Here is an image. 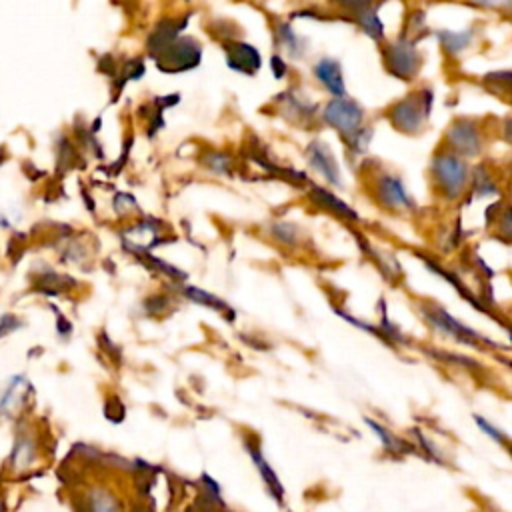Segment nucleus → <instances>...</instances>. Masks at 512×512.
I'll use <instances>...</instances> for the list:
<instances>
[{"mask_svg":"<svg viewBox=\"0 0 512 512\" xmlns=\"http://www.w3.org/2000/svg\"><path fill=\"white\" fill-rule=\"evenodd\" d=\"M366 424L376 432V436L382 440V444L388 448V450H392V452H404L406 450V446H404V442L402 440H398L396 436H392L386 428H382L378 422H374V420H368L366 418Z\"/></svg>","mask_w":512,"mask_h":512,"instance_id":"obj_18","label":"nucleus"},{"mask_svg":"<svg viewBox=\"0 0 512 512\" xmlns=\"http://www.w3.org/2000/svg\"><path fill=\"white\" fill-rule=\"evenodd\" d=\"M206 164L216 172H230V158L224 154H208Z\"/></svg>","mask_w":512,"mask_h":512,"instance_id":"obj_22","label":"nucleus"},{"mask_svg":"<svg viewBox=\"0 0 512 512\" xmlns=\"http://www.w3.org/2000/svg\"><path fill=\"white\" fill-rule=\"evenodd\" d=\"M186 296L190 298V300H194V302H198V304H202V306H212V308H226V304L222 302V300H218L216 296H212V294H208V292H204V290H200V288H186Z\"/></svg>","mask_w":512,"mask_h":512,"instance_id":"obj_20","label":"nucleus"},{"mask_svg":"<svg viewBox=\"0 0 512 512\" xmlns=\"http://www.w3.org/2000/svg\"><path fill=\"white\" fill-rule=\"evenodd\" d=\"M272 232H274L276 238H280L282 242H292L294 236H296V228H294L292 224H286V222L276 224V226L272 228Z\"/></svg>","mask_w":512,"mask_h":512,"instance_id":"obj_23","label":"nucleus"},{"mask_svg":"<svg viewBox=\"0 0 512 512\" xmlns=\"http://www.w3.org/2000/svg\"><path fill=\"white\" fill-rule=\"evenodd\" d=\"M324 120L336 128L340 134L344 136H354L360 130L364 112L362 108L348 98H334L326 104L324 112H322Z\"/></svg>","mask_w":512,"mask_h":512,"instance_id":"obj_3","label":"nucleus"},{"mask_svg":"<svg viewBox=\"0 0 512 512\" xmlns=\"http://www.w3.org/2000/svg\"><path fill=\"white\" fill-rule=\"evenodd\" d=\"M448 140H450L452 148H456L464 156L478 154L480 146H482L480 136H478V128L472 122H466V120H460L450 128Z\"/></svg>","mask_w":512,"mask_h":512,"instance_id":"obj_7","label":"nucleus"},{"mask_svg":"<svg viewBox=\"0 0 512 512\" xmlns=\"http://www.w3.org/2000/svg\"><path fill=\"white\" fill-rule=\"evenodd\" d=\"M0 512H2V500H0Z\"/></svg>","mask_w":512,"mask_h":512,"instance_id":"obj_25","label":"nucleus"},{"mask_svg":"<svg viewBox=\"0 0 512 512\" xmlns=\"http://www.w3.org/2000/svg\"><path fill=\"white\" fill-rule=\"evenodd\" d=\"M428 318H430V322H432L436 328L448 332V334L454 336L456 340H460V342H464V344H474L476 332L468 330L464 324H460L456 318H452L446 310L434 308V310L428 314Z\"/></svg>","mask_w":512,"mask_h":512,"instance_id":"obj_11","label":"nucleus"},{"mask_svg":"<svg viewBox=\"0 0 512 512\" xmlns=\"http://www.w3.org/2000/svg\"><path fill=\"white\" fill-rule=\"evenodd\" d=\"M158 68L166 72H182L198 66L200 62V46L192 38H180L170 42L156 56Z\"/></svg>","mask_w":512,"mask_h":512,"instance_id":"obj_2","label":"nucleus"},{"mask_svg":"<svg viewBox=\"0 0 512 512\" xmlns=\"http://www.w3.org/2000/svg\"><path fill=\"white\" fill-rule=\"evenodd\" d=\"M432 172H434V178L436 182L442 186V190L450 196V198H456L466 182V176H468V168L462 160L454 158V156H436L434 162H432Z\"/></svg>","mask_w":512,"mask_h":512,"instance_id":"obj_4","label":"nucleus"},{"mask_svg":"<svg viewBox=\"0 0 512 512\" xmlns=\"http://www.w3.org/2000/svg\"><path fill=\"white\" fill-rule=\"evenodd\" d=\"M438 38L442 42V46L446 48V52L450 54H458L462 52L470 40H472V30H460V32H452V30H440Z\"/></svg>","mask_w":512,"mask_h":512,"instance_id":"obj_17","label":"nucleus"},{"mask_svg":"<svg viewBox=\"0 0 512 512\" xmlns=\"http://www.w3.org/2000/svg\"><path fill=\"white\" fill-rule=\"evenodd\" d=\"M308 154V162L332 184H340V176H338V166L336 160L332 156V152L328 150V146L324 142H312L306 150Z\"/></svg>","mask_w":512,"mask_h":512,"instance_id":"obj_8","label":"nucleus"},{"mask_svg":"<svg viewBox=\"0 0 512 512\" xmlns=\"http://www.w3.org/2000/svg\"><path fill=\"white\" fill-rule=\"evenodd\" d=\"M474 420H476V424H478L490 438H494L496 442H502V444H504V442L508 440V436H506L500 428H494L488 420H484V418H480V416H474Z\"/></svg>","mask_w":512,"mask_h":512,"instance_id":"obj_21","label":"nucleus"},{"mask_svg":"<svg viewBox=\"0 0 512 512\" xmlns=\"http://www.w3.org/2000/svg\"><path fill=\"white\" fill-rule=\"evenodd\" d=\"M272 68H274L276 76H278V78H282V74H284L286 66H284V62H282L278 56H274V58H272Z\"/></svg>","mask_w":512,"mask_h":512,"instance_id":"obj_24","label":"nucleus"},{"mask_svg":"<svg viewBox=\"0 0 512 512\" xmlns=\"http://www.w3.org/2000/svg\"><path fill=\"white\" fill-rule=\"evenodd\" d=\"M312 198L316 200L318 206L328 208V210H332V212H336V214H340V216L358 218V214H356L352 208H348L342 200H338L334 194H330V192L324 190V188H312Z\"/></svg>","mask_w":512,"mask_h":512,"instance_id":"obj_16","label":"nucleus"},{"mask_svg":"<svg viewBox=\"0 0 512 512\" xmlns=\"http://www.w3.org/2000/svg\"><path fill=\"white\" fill-rule=\"evenodd\" d=\"M314 74L324 84V88L330 94H334L336 98H342L346 94L342 72H340V64L336 60H332V58L318 60L316 66H314Z\"/></svg>","mask_w":512,"mask_h":512,"instance_id":"obj_9","label":"nucleus"},{"mask_svg":"<svg viewBox=\"0 0 512 512\" xmlns=\"http://www.w3.org/2000/svg\"><path fill=\"white\" fill-rule=\"evenodd\" d=\"M226 62H228V68H232V70H238L244 74H254L260 68L262 58L254 46L236 42V44L226 46Z\"/></svg>","mask_w":512,"mask_h":512,"instance_id":"obj_6","label":"nucleus"},{"mask_svg":"<svg viewBox=\"0 0 512 512\" xmlns=\"http://www.w3.org/2000/svg\"><path fill=\"white\" fill-rule=\"evenodd\" d=\"M28 380L24 376H14L10 378L2 398H0V412H4L6 416H14L26 400V392H28Z\"/></svg>","mask_w":512,"mask_h":512,"instance_id":"obj_12","label":"nucleus"},{"mask_svg":"<svg viewBox=\"0 0 512 512\" xmlns=\"http://www.w3.org/2000/svg\"><path fill=\"white\" fill-rule=\"evenodd\" d=\"M86 512H122V504L106 490H92L86 500Z\"/></svg>","mask_w":512,"mask_h":512,"instance_id":"obj_15","label":"nucleus"},{"mask_svg":"<svg viewBox=\"0 0 512 512\" xmlns=\"http://www.w3.org/2000/svg\"><path fill=\"white\" fill-rule=\"evenodd\" d=\"M248 454L252 456V462L256 464V470L260 472V478H262L264 484L268 486L270 494L276 496V500L280 502V500H282V484H280V480L276 478L272 466L264 460V456H262V452L258 450V446H248Z\"/></svg>","mask_w":512,"mask_h":512,"instance_id":"obj_13","label":"nucleus"},{"mask_svg":"<svg viewBox=\"0 0 512 512\" xmlns=\"http://www.w3.org/2000/svg\"><path fill=\"white\" fill-rule=\"evenodd\" d=\"M378 194L386 206H392V208H410L412 206V198L408 196L404 184L396 176H382L380 184H378Z\"/></svg>","mask_w":512,"mask_h":512,"instance_id":"obj_10","label":"nucleus"},{"mask_svg":"<svg viewBox=\"0 0 512 512\" xmlns=\"http://www.w3.org/2000/svg\"><path fill=\"white\" fill-rule=\"evenodd\" d=\"M430 104H432L430 90H424L420 96L412 94L392 108L390 118L398 130L416 132L422 128V122L426 120V116L430 112Z\"/></svg>","mask_w":512,"mask_h":512,"instance_id":"obj_1","label":"nucleus"},{"mask_svg":"<svg viewBox=\"0 0 512 512\" xmlns=\"http://www.w3.org/2000/svg\"><path fill=\"white\" fill-rule=\"evenodd\" d=\"M278 38H280L282 46H284L292 56H300V50H298L300 40H298V36L292 32V28H290L288 24H280V26H278Z\"/></svg>","mask_w":512,"mask_h":512,"instance_id":"obj_19","label":"nucleus"},{"mask_svg":"<svg viewBox=\"0 0 512 512\" xmlns=\"http://www.w3.org/2000/svg\"><path fill=\"white\" fill-rule=\"evenodd\" d=\"M386 66L398 78H412L418 68V54L414 44L406 38H398L394 44H390L386 48Z\"/></svg>","mask_w":512,"mask_h":512,"instance_id":"obj_5","label":"nucleus"},{"mask_svg":"<svg viewBox=\"0 0 512 512\" xmlns=\"http://www.w3.org/2000/svg\"><path fill=\"white\" fill-rule=\"evenodd\" d=\"M354 10H356V20H358V24L362 26V30H364L370 38L380 40L382 34H384V32H382L384 26H382L380 18L376 16V6L362 4V6H354Z\"/></svg>","mask_w":512,"mask_h":512,"instance_id":"obj_14","label":"nucleus"}]
</instances>
